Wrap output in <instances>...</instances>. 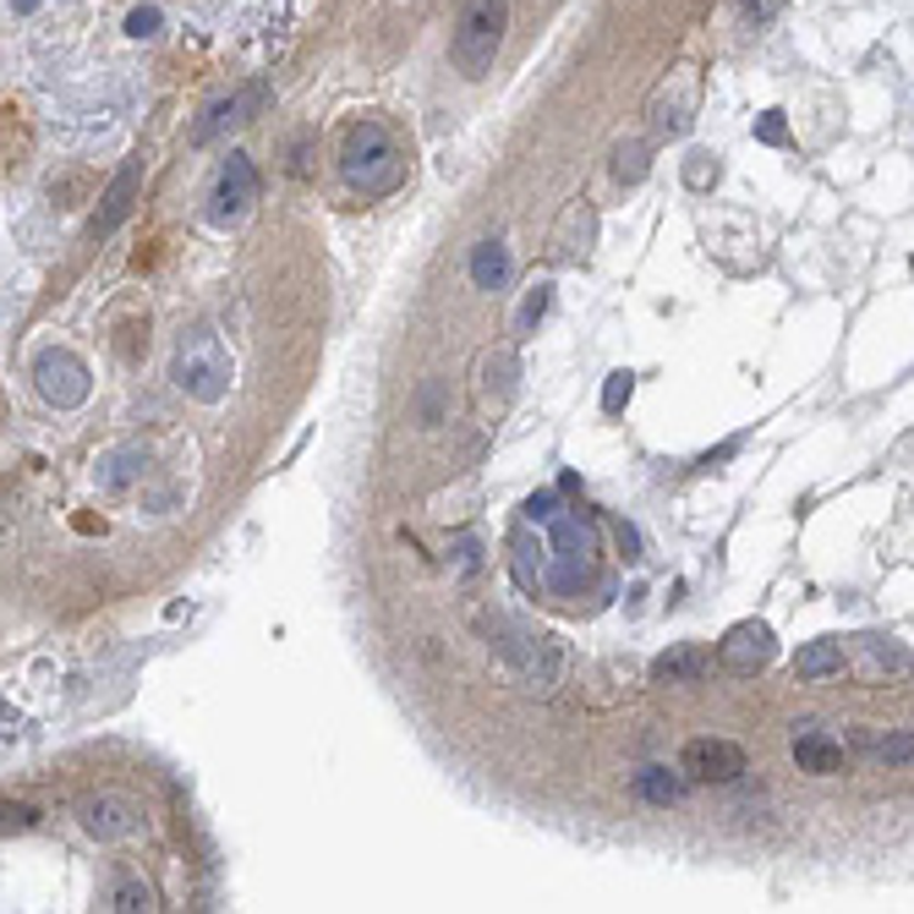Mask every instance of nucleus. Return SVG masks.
I'll return each instance as SVG.
<instances>
[{"mask_svg":"<svg viewBox=\"0 0 914 914\" xmlns=\"http://www.w3.org/2000/svg\"><path fill=\"white\" fill-rule=\"evenodd\" d=\"M597 576V525L581 510H559L548 521V559H542V587L553 597H581Z\"/></svg>","mask_w":914,"mask_h":914,"instance_id":"nucleus-1","label":"nucleus"},{"mask_svg":"<svg viewBox=\"0 0 914 914\" xmlns=\"http://www.w3.org/2000/svg\"><path fill=\"white\" fill-rule=\"evenodd\" d=\"M504 28H510V0H465L450 39V61L465 82H482L499 50H504Z\"/></svg>","mask_w":914,"mask_h":914,"instance_id":"nucleus-2","label":"nucleus"},{"mask_svg":"<svg viewBox=\"0 0 914 914\" xmlns=\"http://www.w3.org/2000/svg\"><path fill=\"white\" fill-rule=\"evenodd\" d=\"M340 170H345V181H351L362 197H384V193H394V187H400L405 159H400L394 137L379 127V121H362V127H351V137H345Z\"/></svg>","mask_w":914,"mask_h":914,"instance_id":"nucleus-3","label":"nucleus"},{"mask_svg":"<svg viewBox=\"0 0 914 914\" xmlns=\"http://www.w3.org/2000/svg\"><path fill=\"white\" fill-rule=\"evenodd\" d=\"M176 384L193 400H203V405H219L230 394V356H225L219 334L197 328V334H187L176 345Z\"/></svg>","mask_w":914,"mask_h":914,"instance_id":"nucleus-4","label":"nucleus"},{"mask_svg":"<svg viewBox=\"0 0 914 914\" xmlns=\"http://www.w3.org/2000/svg\"><path fill=\"white\" fill-rule=\"evenodd\" d=\"M679 767H685V778L690 784H739L745 773H750V761H745V750L734 745V739H690L685 745V756H679Z\"/></svg>","mask_w":914,"mask_h":914,"instance_id":"nucleus-5","label":"nucleus"},{"mask_svg":"<svg viewBox=\"0 0 914 914\" xmlns=\"http://www.w3.org/2000/svg\"><path fill=\"white\" fill-rule=\"evenodd\" d=\"M33 384H39V394H45L56 411H71V405L88 400V367H82V356H71V351H45V356L33 362Z\"/></svg>","mask_w":914,"mask_h":914,"instance_id":"nucleus-6","label":"nucleus"},{"mask_svg":"<svg viewBox=\"0 0 914 914\" xmlns=\"http://www.w3.org/2000/svg\"><path fill=\"white\" fill-rule=\"evenodd\" d=\"M263 105H268V82H247V88H236L230 99H219V105H208V110H203V121L193 127V142H197V148L219 142L225 131L247 127V121L258 116Z\"/></svg>","mask_w":914,"mask_h":914,"instance_id":"nucleus-7","label":"nucleus"},{"mask_svg":"<svg viewBox=\"0 0 914 914\" xmlns=\"http://www.w3.org/2000/svg\"><path fill=\"white\" fill-rule=\"evenodd\" d=\"M773 652H778V647H773V630H767L761 619H739V625L718 641V662L728 674H745V679L761 674V668L773 662Z\"/></svg>","mask_w":914,"mask_h":914,"instance_id":"nucleus-8","label":"nucleus"},{"mask_svg":"<svg viewBox=\"0 0 914 914\" xmlns=\"http://www.w3.org/2000/svg\"><path fill=\"white\" fill-rule=\"evenodd\" d=\"M77 822H82L99 844H121V838H131V833L142 827L137 805L121 799V794H88V799L77 805Z\"/></svg>","mask_w":914,"mask_h":914,"instance_id":"nucleus-9","label":"nucleus"},{"mask_svg":"<svg viewBox=\"0 0 914 914\" xmlns=\"http://www.w3.org/2000/svg\"><path fill=\"white\" fill-rule=\"evenodd\" d=\"M253 203H258V170H253L247 154H230L225 170H219V187H214V214L219 219H242Z\"/></svg>","mask_w":914,"mask_h":914,"instance_id":"nucleus-10","label":"nucleus"},{"mask_svg":"<svg viewBox=\"0 0 914 914\" xmlns=\"http://www.w3.org/2000/svg\"><path fill=\"white\" fill-rule=\"evenodd\" d=\"M137 176H142V154H131L127 165L116 170V181H110V193H105V208H99V214H94V225H88L94 236H110V230H116V225H121V219L131 214V197H137Z\"/></svg>","mask_w":914,"mask_h":914,"instance_id":"nucleus-11","label":"nucleus"},{"mask_svg":"<svg viewBox=\"0 0 914 914\" xmlns=\"http://www.w3.org/2000/svg\"><path fill=\"white\" fill-rule=\"evenodd\" d=\"M794 767L816 773V778H833V773H844V745L822 728H805V734H794Z\"/></svg>","mask_w":914,"mask_h":914,"instance_id":"nucleus-12","label":"nucleus"},{"mask_svg":"<svg viewBox=\"0 0 914 914\" xmlns=\"http://www.w3.org/2000/svg\"><path fill=\"white\" fill-rule=\"evenodd\" d=\"M707 668H712V657L701 652V647H668L652 662V679L657 685H696Z\"/></svg>","mask_w":914,"mask_h":914,"instance_id":"nucleus-13","label":"nucleus"},{"mask_svg":"<svg viewBox=\"0 0 914 914\" xmlns=\"http://www.w3.org/2000/svg\"><path fill=\"white\" fill-rule=\"evenodd\" d=\"M794 674H799V679H833V674H844V641H833V636L805 641V647L794 652Z\"/></svg>","mask_w":914,"mask_h":914,"instance_id":"nucleus-14","label":"nucleus"},{"mask_svg":"<svg viewBox=\"0 0 914 914\" xmlns=\"http://www.w3.org/2000/svg\"><path fill=\"white\" fill-rule=\"evenodd\" d=\"M510 279V247L504 242H476L471 247V285L476 291H504Z\"/></svg>","mask_w":914,"mask_h":914,"instance_id":"nucleus-15","label":"nucleus"},{"mask_svg":"<svg viewBox=\"0 0 914 914\" xmlns=\"http://www.w3.org/2000/svg\"><path fill=\"white\" fill-rule=\"evenodd\" d=\"M685 784H690L685 767H679V773H668V767H641V773H636V794H641L647 805H662V810L685 799Z\"/></svg>","mask_w":914,"mask_h":914,"instance_id":"nucleus-16","label":"nucleus"},{"mask_svg":"<svg viewBox=\"0 0 914 914\" xmlns=\"http://www.w3.org/2000/svg\"><path fill=\"white\" fill-rule=\"evenodd\" d=\"M142 471H148V455H142V450H116V455H105V465H99V488H105V493H127Z\"/></svg>","mask_w":914,"mask_h":914,"instance_id":"nucleus-17","label":"nucleus"},{"mask_svg":"<svg viewBox=\"0 0 914 914\" xmlns=\"http://www.w3.org/2000/svg\"><path fill=\"white\" fill-rule=\"evenodd\" d=\"M859 750L882 767H914V734H859Z\"/></svg>","mask_w":914,"mask_h":914,"instance_id":"nucleus-18","label":"nucleus"},{"mask_svg":"<svg viewBox=\"0 0 914 914\" xmlns=\"http://www.w3.org/2000/svg\"><path fill=\"white\" fill-rule=\"evenodd\" d=\"M110 910H116V914H148V910H154V893H148V882H137V876L116 882V893H110Z\"/></svg>","mask_w":914,"mask_h":914,"instance_id":"nucleus-19","label":"nucleus"},{"mask_svg":"<svg viewBox=\"0 0 914 914\" xmlns=\"http://www.w3.org/2000/svg\"><path fill=\"white\" fill-rule=\"evenodd\" d=\"M548 296H553V285L548 279H537L531 291H525V302H521V313H515V334H531V328L542 324V313H548Z\"/></svg>","mask_w":914,"mask_h":914,"instance_id":"nucleus-20","label":"nucleus"},{"mask_svg":"<svg viewBox=\"0 0 914 914\" xmlns=\"http://www.w3.org/2000/svg\"><path fill=\"white\" fill-rule=\"evenodd\" d=\"M613 176H619L625 187H636V181L647 176V148H641V142H619V148H613Z\"/></svg>","mask_w":914,"mask_h":914,"instance_id":"nucleus-21","label":"nucleus"},{"mask_svg":"<svg viewBox=\"0 0 914 914\" xmlns=\"http://www.w3.org/2000/svg\"><path fill=\"white\" fill-rule=\"evenodd\" d=\"M630 394H636V373H608V384H602V411L619 416V411L630 405Z\"/></svg>","mask_w":914,"mask_h":914,"instance_id":"nucleus-22","label":"nucleus"},{"mask_svg":"<svg viewBox=\"0 0 914 914\" xmlns=\"http://www.w3.org/2000/svg\"><path fill=\"white\" fill-rule=\"evenodd\" d=\"M159 22H165V17H159V6H137V11L127 17V33H131V39H154V33H159Z\"/></svg>","mask_w":914,"mask_h":914,"instance_id":"nucleus-23","label":"nucleus"},{"mask_svg":"<svg viewBox=\"0 0 914 914\" xmlns=\"http://www.w3.org/2000/svg\"><path fill=\"white\" fill-rule=\"evenodd\" d=\"M756 137H761V142H784V137H788V121H784V110H767V116H761V121H756Z\"/></svg>","mask_w":914,"mask_h":914,"instance_id":"nucleus-24","label":"nucleus"},{"mask_svg":"<svg viewBox=\"0 0 914 914\" xmlns=\"http://www.w3.org/2000/svg\"><path fill=\"white\" fill-rule=\"evenodd\" d=\"M685 176H690L696 187H707V181H718V159H712V154H696V165H690Z\"/></svg>","mask_w":914,"mask_h":914,"instance_id":"nucleus-25","label":"nucleus"},{"mask_svg":"<svg viewBox=\"0 0 914 914\" xmlns=\"http://www.w3.org/2000/svg\"><path fill=\"white\" fill-rule=\"evenodd\" d=\"M11 827H17V833L33 827V810H28V805H6V833H11Z\"/></svg>","mask_w":914,"mask_h":914,"instance_id":"nucleus-26","label":"nucleus"},{"mask_svg":"<svg viewBox=\"0 0 914 914\" xmlns=\"http://www.w3.org/2000/svg\"><path fill=\"white\" fill-rule=\"evenodd\" d=\"M619 542H625V559H641V537H636V525L619 521Z\"/></svg>","mask_w":914,"mask_h":914,"instance_id":"nucleus-27","label":"nucleus"}]
</instances>
